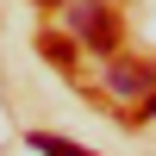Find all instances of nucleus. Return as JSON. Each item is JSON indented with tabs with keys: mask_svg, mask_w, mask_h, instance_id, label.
<instances>
[{
	"mask_svg": "<svg viewBox=\"0 0 156 156\" xmlns=\"http://www.w3.org/2000/svg\"><path fill=\"white\" fill-rule=\"evenodd\" d=\"M69 25H75V37H81L87 50H112V44H119V19H112L106 0H75V6H69Z\"/></svg>",
	"mask_w": 156,
	"mask_h": 156,
	"instance_id": "nucleus-1",
	"label": "nucleus"
},
{
	"mask_svg": "<svg viewBox=\"0 0 156 156\" xmlns=\"http://www.w3.org/2000/svg\"><path fill=\"white\" fill-rule=\"evenodd\" d=\"M106 87L119 100H150L156 94V69H150V62H112V69H106Z\"/></svg>",
	"mask_w": 156,
	"mask_h": 156,
	"instance_id": "nucleus-2",
	"label": "nucleus"
},
{
	"mask_svg": "<svg viewBox=\"0 0 156 156\" xmlns=\"http://www.w3.org/2000/svg\"><path fill=\"white\" fill-rule=\"evenodd\" d=\"M31 150H37V156H94V150L69 144V137H50V131H31Z\"/></svg>",
	"mask_w": 156,
	"mask_h": 156,
	"instance_id": "nucleus-3",
	"label": "nucleus"
},
{
	"mask_svg": "<svg viewBox=\"0 0 156 156\" xmlns=\"http://www.w3.org/2000/svg\"><path fill=\"white\" fill-rule=\"evenodd\" d=\"M144 119H156V94H150V100H144Z\"/></svg>",
	"mask_w": 156,
	"mask_h": 156,
	"instance_id": "nucleus-4",
	"label": "nucleus"
}]
</instances>
